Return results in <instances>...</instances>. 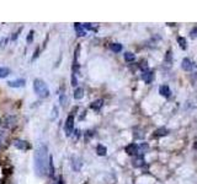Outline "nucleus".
<instances>
[{
  "instance_id": "obj_7",
  "label": "nucleus",
  "mask_w": 197,
  "mask_h": 184,
  "mask_svg": "<svg viewBox=\"0 0 197 184\" xmlns=\"http://www.w3.org/2000/svg\"><path fill=\"white\" fill-rule=\"evenodd\" d=\"M125 151L130 156H137L139 153V150H138V145L137 144H130V145H127L126 149H125Z\"/></svg>"
},
{
  "instance_id": "obj_29",
  "label": "nucleus",
  "mask_w": 197,
  "mask_h": 184,
  "mask_svg": "<svg viewBox=\"0 0 197 184\" xmlns=\"http://www.w3.org/2000/svg\"><path fill=\"white\" fill-rule=\"evenodd\" d=\"M3 144H5V134L4 131H0V149H2Z\"/></svg>"
},
{
  "instance_id": "obj_12",
  "label": "nucleus",
  "mask_w": 197,
  "mask_h": 184,
  "mask_svg": "<svg viewBox=\"0 0 197 184\" xmlns=\"http://www.w3.org/2000/svg\"><path fill=\"white\" fill-rule=\"evenodd\" d=\"M74 30H75V32H77V34L79 37L86 36V31L83 28V25L80 24V22H75V24H74Z\"/></svg>"
},
{
  "instance_id": "obj_36",
  "label": "nucleus",
  "mask_w": 197,
  "mask_h": 184,
  "mask_svg": "<svg viewBox=\"0 0 197 184\" xmlns=\"http://www.w3.org/2000/svg\"><path fill=\"white\" fill-rule=\"evenodd\" d=\"M4 182H5V179H4V178L0 179V184H4Z\"/></svg>"
},
{
  "instance_id": "obj_26",
  "label": "nucleus",
  "mask_w": 197,
  "mask_h": 184,
  "mask_svg": "<svg viewBox=\"0 0 197 184\" xmlns=\"http://www.w3.org/2000/svg\"><path fill=\"white\" fill-rule=\"evenodd\" d=\"M83 25V28L84 30H90V31H97V27H94L92 24H89V22H86V24H81Z\"/></svg>"
},
{
  "instance_id": "obj_18",
  "label": "nucleus",
  "mask_w": 197,
  "mask_h": 184,
  "mask_svg": "<svg viewBox=\"0 0 197 184\" xmlns=\"http://www.w3.org/2000/svg\"><path fill=\"white\" fill-rule=\"evenodd\" d=\"M5 125H6L9 129H12V128L16 125V118H15V117H9V118H6Z\"/></svg>"
},
{
  "instance_id": "obj_3",
  "label": "nucleus",
  "mask_w": 197,
  "mask_h": 184,
  "mask_svg": "<svg viewBox=\"0 0 197 184\" xmlns=\"http://www.w3.org/2000/svg\"><path fill=\"white\" fill-rule=\"evenodd\" d=\"M74 123H75V120H74V116L73 114H69L65 123H64V131L68 136H70L74 131Z\"/></svg>"
},
{
  "instance_id": "obj_31",
  "label": "nucleus",
  "mask_w": 197,
  "mask_h": 184,
  "mask_svg": "<svg viewBox=\"0 0 197 184\" xmlns=\"http://www.w3.org/2000/svg\"><path fill=\"white\" fill-rule=\"evenodd\" d=\"M77 85H78V79H77L75 74H71V86L75 87Z\"/></svg>"
},
{
  "instance_id": "obj_33",
  "label": "nucleus",
  "mask_w": 197,
  "mask_h": 184,
  "mask_svg": "<svg viewBox=\"0 0 197 184\" xmlns=\"http://www.w3.org/2000/svg\"><path fill=\"white\" fill-rule=\"evenodd\" d=\"M52 184H64V182H63V177L59 176L58 179H54V180L52 182Z\"/></svg>"
},
{
  "instance_id": "obj_34",
  "label": "nucleus",
  "mask_w": 197,
  "mask_h": 184,
  "mask_svg": "<svg viewBox=\"0 0 197 184\" xmlns=\"http://www.w3.org/2000/svg\"><path fill=\"white\" fill-rule=\"evenodd\" d=\"M21 31H22V27H21V28H20V30H19V31H17L16 33H14V34H12V37H11V41H16V39H17V37H19V33H20Z\"/></svg>"
},
{
  "instance_id": "obj_9",
  "label": "nucleus",
  "mask_w": 197,
  "mask_h": 184,
  "mask_svg": "<svg viewBox=\"0 0 197 184\" xmlns=\"http://www.w3.org/2000/svg\"><path fill=\"white\" fill-rule=\"evenodd\" d=\"M142 79H143V81L145 82V84H150L153 80H154V73L152 71V70H145V71H143V74H142Z\"/></svg>"
},
{
  "instance_id": "obj_37",
  "label": "nucleus",
  "mask_w": 197,
  "mask_h": 184,
  "mask_svg": "<svg viewBox=\"0 0 197 184\" xmlns=\"http://www.w3.org/2000/svg\"><path fill=\"white\" fill-rule=\"evenodd\" d=\"M193 147L197 150V141H195V144H193Z\"/></svg>"
},
{
  "instance_id": "obj_11",
  "label": "nucleus",
  "mask_w": 197,
  "mask_h": 184,
  "mask_svg": "<svg viewBox=\"0 0 197 184\" xmlns=\"http://www.w3.org/2000/svg\"><path fill=\"white\" fill-rule=\"evenodd\" d=\"M159 94H160L161 96L169 98V97L171 96V90H170V87H169L168 85H161V86L159 87Z\"/></svg>"
},
{
  "instance_id": "obj_6",
  "label": "nucleus",
  "mask_w": 197,
  "mask_h": 184,
  "mask_svg": "<svg viewBox=\"0 0 197 184\" xmlns=\"http://www.w3.org/2000/svg\"><path fill=\"white\" fill-rule=\"evenodd\" d=\"M144 163H145V161H144L143 155H137V156H134L133 159H132V165H133V167H136V168L143 167Z\"/></svg>"
},
{
  "instance_id": "obj_30",
  "label": "nucleus",
  "mask_w": 197,
  "mask_h": 184,
  "mask_svg": "<svg viewBox=\"0 0 197 184\" xmlns=\"http://www.w3.org/2000/svg\"><path fill=\"white\" fill-rule=\"evenodd\" d=\"M190 37H191L192 39L197 38V27H193V28L191 30V32H190Z\"/></svg>"
},
{
  "instance_id": "obj_27",
  "label": "nucleus",
  "mask_w": 197,
  "mask_h": 184,
  "mask_svg": "<svg viewBox=\"0 0 197 184\" xmlns=\"http://www.w3.org/2000/svg\"><path fill=\"white\" fill-rule=\"evenodd\" d=\"M33 34H35V31L33 30H31L30 32H29V36H27V39H26V42L30 44V43H32V41H33Z\"/></svg>"
},
{
  "instance_id": "obj_4",
  "label": "nucleus",
  "mask_w": 197,
  "mask_h": 184,
  "mask_svg": "<svg viewBox=\"0 0 197 184\" xmlns=\"http://www.w3.org/2000/svg\"><path fill=\"white\" fill-rule=\"evenodd\" d=\"M70 165H71V168L75 171V172H79L83 167V159L78 156H71L70 158Z\"/></svg>"
},
{
  "instance_id": "obj_5",
  "label": "nucleus",
  "mask_w": 197,
  "mask_h": 184,
  "mask_svg": "<svg viewBox=\"0 0 197 184\" xmlns=\"http://www.w3.org/2000/svg\"><path fill=\"white\" fill-rule=\"evenodd\" d=\"M14 146L19 150H22V151H26V150H30L31 149V145L30 143H27L26 140H21V139H17L14 141Z\"/></svg>"
},
{
  "instance_id": "obj_25",
  "label": "nucleus",
  "mask_w": 197,
  "mask_h": 184,
  "mask_svg": "<svg viewBox=\"0 0 197 184\" xmlns=\"http://www.w3.org/2000/svg\"><path fill=\"white\" fill-rule=\"evenodd\" d=\"M165 63H166L169 66H170L171 63H172V54H171V51H170V49L166 52V55H165Z\"/></svg>"
},
{
  "instance_id": "obj_19",
  "label": "nucleus",
  "mask_w": 197,
  "mask_h": 184,
  "mask_svg": "<svg viewBox=\"0 0 197 184\" xmlns=\"http://www.w3.org/2000/svg\"><path fill=\"white\" fill-rule=\"evenodd\" d=\"M110 49L112 52H115V53H119L122 51V44H119V43H111L110 44Z\"/></svg>"
},
{
  "instance_id": "obj_20",
  "label": "nucleus",
  "mask_w": 197,
  "mask_h": 184,
  "mask_svg": "<svg viewBox=\"0 0 197 184\" xmlns=\"http://www.w3.org/2000/svg\"><path fill=\"white\" fill-rule=\"evenodd\" d=\"M59 103H60V106L63 108L67 107V104H68V96L65 94H60V96H59Z\"/></svg>"
},
{
  "instance_id": "obj_32",
  "label": "nucleus",
  "mask_w": 197,
  "mask_h": 184,
  "mask_svg": "<svg viewBox=\"0 0 197 184\" xmlns=\"http://www.w3.org/2000/svg\"><path fill=\"white\" fill-rule=\"evenodd\" d=\"M58 117V108L57 107H53L52 108V119H54V118H57Z\"/></svg>"
},
{
  "instance_id": "obj_1",
  "label": "nucleus",
  "mask_w": 197,
  "mask_h": 184,
  "mask_svg": "<svg viewBox=\"0 0 197 184\" xmlns=\"http://www.w3.org/2000/svg\"><path fill=\"white\" fill-rule=\"evenodd\" d=\"M48 149L46 145H41L35 152V172L38 177H44L48 173Z\"/></svg>"
},
{
  "instance_id": "obj_13",
  "label": "nucleus",
  "mask_w": 197,
  "mask_h": 184,
  "mask_svg": "<svg viewBox=\"0 0 197 184\" xmlns=\"http://www.w3.org/2000/svg\"><path fill=\"white\" fill-rule=\"evenodd\" d=\"M102 106H104V100H96V101H94L91 104H90V108L91 109H94V110H96V112H98L101 108H102Z\"/></svg>"
},
{
  "instance_id": "obj_22",
  "label": "nucleus",
  "mask_w": 197,
  "mask_h": 184,
  "mask_svg": "<svg viewBox=\"0 0 197 184\" xmlns=\"http://www.w3.org/2000/svg\"><path fill=\"white\" fill-rule=\"evenodd\" d=\"M176 41H178V43L180 44V47H181L184 51L187 48V42H186V39H185L184 37H180V36H179V37L176 38Z\"/></svg>"
},
{
  "instance_id": "obj_17",
  "label": "nucleus",
  "mask_w": 197,
  "mask_h": 184,
  "mask_svg": "<svg viewBox=\"0 0 197 184\" xmlns=\"http://www.w3.org/2000/svg\"><path fill=\"white\" fill-rule=\"evenodd\" d=\"M96 153H97L98 156H106V153H107L106 146H104L102 144H98V145L96 146Z\"/></svg>"
},
{
  "instance_id": "obj_23",
  "label": "nucleus",
  "mask_w": 197,
  "mask_h": 184,
  "mask_svg": "<svg viewBox=\"0 0 197 184\" xmlns=\"http://www.w3.org/2000/svg\"><path fill=\"white\" fill-rule=\"evenodd\" d=\"M134 59H136V55L133 53H131V52H126L125 53V60L126 61L131 63V61H134Z\"/></svg>"
},
{
  "instance_id": "obj_16",
  "label": "nucleus",
  "mask_w": 197,
  "mask_h": 184,
  "mask_svg": "<svg viewBox=\"0 0 197 184\" xmlns=\"http://www.w3.org/2000/svg\"><path fill=\"white\" fill-rule=\"evenodd\" d=\"M48 176L49 177H54V165H53V157L49 156V161H48Z\"/></svg>"
},
{
  "instance_id": "obj_21",
  "label": "nucleus",
  "mask_w": 197,
  "mask_h": 184,
  "mask_svg": "<svg viewBox=\"0 0 197 184\" xmlns=\"http://www.w3.org/2000/svg\"><path fill=\"white\" fill-rule=\"evenodd\" d=\"M8 75H10V69L9 67H2V66H0V79L6 77Z\"/></svg>"
},
{
  "instance_id": "obj_2",
  "label": "nucleus",
  "mask_w": 197,
  "mask_h": 184,
  "mask_svg": "<svg viewBox=\"0 0 197 184\" xmlns=\"http://www.w3.org/2000/svg\"><path fill=\"white\" fill-rule=\"evenodd\" d=\"M33 91L40 98H47L49 96V88L42 79L33 80Z\"/></svg>"
},
{
  "instance_id": "obj_28",
  "label": "nucleus",
  "mask_w": 197,
  "mask_h": 184,
  "mask_svg": "<svg viewBox=\"0 0 197 184\" xmlns=\"http://www.w3.org/2000/svg\"><path fill=\"white\" fill-rule=\"evenodd\" d=\"M139 67H140V70H142V71L148 70V64H147V61H145V60H142L140 64H139Z\"/></svg>"
},
{
  "instance_id": "obj_35",
  "label": "nucleus",
  "mask_w": 197,
  "mask_h": 184,
  "mask_svg": "<svg viewBox=\"0 0 197 184\" xmlns=\"http://www.w3.org/2000/svg\"><path fill=\"white\" fill-rule=\"evenodd\" d=\"M38 54H40V48H36V51H35V53H33V57H32V60H35V59L38 57Z\"/></svg>"
},
{
  "instance_id": "obj_24",
  "label": "nucleus",
  "mask_w": 197,
  "mask_h": 184,
  "mask_svg": "<svg viewBox=\"0 0 197 184\" xmlns=\"http://www.w3.org/2000/svg\"><path fill=\"white\" fill-rule=\"evenodd\" d=\"M79 53H80V44L77 45L75 53H74V64L73 65H78V58H79Z\"/></svg>"
},
{
  "instance_id": "obj_8",
  "label": "nucleus",
  "mask_w": 197,
  "mask_h": 184,
  "mask_svg": "<svg viewBox=\"0 0 197 184\" xmlns=\"http://www.w3.org/2000/svg\"><path fill=\"white\" fill-rule=\"evenodd\" d=\"M25 84H26V80L25 79H17V80H11V81H8V86L9 87H14V88H20V87H23Z\"/></svg>"
},
{
  "instance_id": "obj_14",
  "label": "nucleus",
  "mask_w": 197,
  "mask_h": 184,
  "mask_svg": "<svg viewBox=\"0 0 197 184\" xmlns=\"http://www.w3.org/2000/svg\"><path fill=\"white\" fill-rule=\"evenodd\" d=\"M168 134H169V130L166 128H159L154 131L153 137H161V136H166Z\"/></svg>"
},
{
  "instance_id": "obj_10",
  "label": "nucleus",
  "mask_w": 197,
  "mask_h": 184,
  "mask_svg": "<svg viewBox=\"0 0 197 184\" xmlns=\"http://www.w3.org/2000/svg\"><path fill=\"white\" fill-rule=\"evenodd\" d=\"M181 67L184 69L185 71H191L192 69L195 67V63H192L191 59H188V58H184L182 63H181Z\"/></svg>"
},
{
  "instance_id": "obj_15",
  "label": "nucleus",
  "mask_w": 197,
  "mask_h": 184,
  "mask_svg": "<svg viewBox=\"0 0 197 184\" xmlns=\"http://www.w3.org/2000/svg\"><path fill=\"white\" fill-rule=\"evenodd\" d=\"M73 96L75 100H81L84 97V88L83 87H77L73 92Z\"/></svg>"
}]
</instances>
